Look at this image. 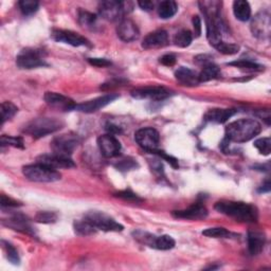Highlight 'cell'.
<instances>
[{
	"mask_svg": "<svg viewBox=\"0 0 271 271\" xmlns=\"http://www.w3.org/2000/svg\"><path fill=\"white\" fill-rule=\"evenodd\" d=\"M178 5L173 0H165L158 5V15L162 19H169L177 13Z\"/></svg>",
	"mask_w": 271,
	"mask_h": 271,
	"instance_id": "4316f807",
	"label": "cell"
},
{
	"mask_svg": "<svg viewBox=\"0 0 271 271\" xmlns=\"http://www.w3.org/2000/svg\"><path fill=\"white\" fill-rule=\"evenodd\" d=\"M64 126V122L55 118H38L24 126L23 133L33 138H41L53 134Z\"/></svg>",
	"mask_w": 271,
	"mask_h": 271,
	"instance_id": "3957f363",
	"label": "cell"
},
{
	"mask_svg": "<svg viewBox=\"0 0 271 271\" xmlns=\"http://www.w3.org/2000/svg\"><path fill=\"white\" fill-rule=\"evenodd\" d=\"M173 216L176 218H182V220H191V221H199L205 220L208 216L207 208L200 203L194 204L188 209L179 210V211H174Z\"/></svg>",
	"mask_w": 271,
	"mask_h": 271,
	"instance_id": "ac0fdd59",
	"label": "cell"
},
{
	"mask_svg": "<svg viewBox=\"0 0 271 271\" xmlns=\"http://www.w3.org/2000/svg\"><path fill=\"white\" fill-rule=\"evenodd\" d=\"M46 53L43 50L27 48L20 51L16 57V64L20 69H34L48 66L46 63Z\"/></svg>",
	"mask_w": 271,
	"mask_h": 271,
	"instance_id": "8992f818",
	"label": "cell"
},
{
	"mask_svg": "<svg viewBox=\"0 0 271 271\" xmlns=\"http://www.w3.org/2000/svg\"><path fill=\"white\" fill-rule=\"evenodd\" d=\"M168 43H169L168 32L164 30H157L146 35L142 41V47L146 50L159 49L168 46Z\"/></svg>",
	"mask_w": 271,
	"mask_h": 271,
	"instance_id": "d6986e66",
	"label": "cell"
},
{
	"mask_svg": "<svg viewBox=\"0 0 271 271\" xmlns=\"http://www.w3.org/2000/svg\"><path fill=\"white\" fill-rule=\"evenodd\" d=\"M237 113L235 109H211L207 112L206 120L209 122H214V123L223 124L225 122L228 121L232 116Z\"/></svg>",
	"mask_w": 271,
	"mask_h": 271,
	"instance_id": "603a6c76",
	"label": "cell"
},
{
	"mask_svg": "<svg viewBox=\"0 0 271 271\" xmlns=\"http://www.w3.org/2000/svg\"><path fill=\"white\" fill-rule=\"evenodd\" d=\"M262 130L261 123L255 119H241L226 127V139L230 142L244 143L250 141Z\"/></svg>",
	"mask_w": 271,
	"mask_h": 271,
	"instance_id": "7a4b0ae2",
	"label": "cell"
},
{
	"mask_svg": "<svg viewBox=\"0 0 271 271\" xmlns=\"http://www.w3.org/2000/svg\"><path fill=\"white\" fill-rule=\"evenodd\" d=\"M21 206L20 203L17 202V200L11 198V197H7L5 195H1V208L4 209V208H16V207H19Z\"/></svg>",
	"mask_w": 271,
	"mask_h": 271,
	"instance_id": "ee69618b",
	"label": "cell"
},
{
	"mask_svg": "<svg viewBox=\"0 0 271 271\" xmlns=\"http://www.w3.org/2000/svg\"><path fill=\"white\" fill-rule=\"evenodd\" d=\"M270 191V182L267 180L265 185L262 186V188L259 190L260 193H268V192Z\"/></svg>",
	"mask_w": 271,
	"mask_h": 271,
	"instance_id": "f5cc1de1",
	"label": "cell"
},
{
	"mask_svg": "<svg viewBox=\"0 0 271 271\" xmlns=\"http://www.w3.org/2000/svg\"><path fill=\"white\" fill-rule=\"evenodd\" d=\"M118 98H119L118 94H113V93L105 94V95H103V97L93 99L91 101H87V102H84L81 104H76V107L74 110H78V111L86 112V113L98 111Z\"/></svg>",
	"mask_w": 271,
	"mask_h": 271,
	"instance_id": "9a60e30c",
	"label": "cell"
},
{
	"mask_svg": "<svg viewBox=\"0 0 271 271\" xmlns=\"http://www.w3.org/2000/svg\"><path fill=\"white\" fill-rule=\"evenodd\" d=\"M255 146L258 148V151L262 154L268 156L271 152V140L270 138H261L258 139L255 142Z\"/></svg>",
	"mask_w": 271,
	"mask_h": 271,
	"instance_id": "ab89813d",
	"label": "cell"
},
{
	"mask_svg": "<svg viewBox=\"0 0 271 271\" xmlns=\"http://www.w3.org/2000/svg\"><path fill=\"white\" fill-rule=\"evenodd\" d=\"M198 5L202 10L203 14L205 15L206 19H215L221 17V10H222V1H199Z\"/></svg>",
	"mask_w": 271,
	"mask_h": 271,
	"instance_id": "7402d4cb",
	"label": "cell"
},
{
	"mask_svg": "<svg viewBox=\"0 0 271 271\" xmlns=\"http://www.w3.org/2000/svg\"><path fill=\"white\" fill-rule=\"evenodd\" d=\"M51 36L54 40L58 42H64L71 45L73 47H81V46H90L89 40L82 36L81 34L62 29H54L52 30Z\"/></svg>",
	"mask_w": 271,
	"mask_h": 271,
	"instance_id": "8fae6325",
	"label": "cell"
},
{
	"mask_svg": "<svg viewBox=\"0 0 271 271\" xmlns=\"http://www.w3.org/2000/svg\"><path fill=\"white\" fill-rule=\"evenodd\" d=\"M87 222H89L95 229L106 232H121L124 227L117 223L112 217L99 211H90L84 216Z\"/></svg>",
	"mask_w": 271,
	"mask_h": 271,
	"instance_id": "52a82bcc",
	"label": "cell"
},
{
	"mask_svg": "<svg viewBox=\"0 0 271 271\" xmlns=\"http://www.w3.org/2000/svg\"><path fill=\"white\" fill-rule=\"evenodd\" d=\"M77 18L82 27L86 29H93L95 27V23H97V16L88 11H78Z\"/></svg>",
	"mask_w": 271,
	"mask_h": 271,
	"instance_id": "83f0119b",
	"label": "cell"
},
{
	"mask_svg": "<svg viewBox=\"0 0 271 271\" xmlns=\"http://www.w3.org/2000/svg\"><path fill=\"white\" fill-rule=\"evenodd\" d=\"M117 34L121 40L125 42L135 41L140 36V31L137 27V24L128 18L122 19L118 27H117Z\"/></svg>",
	"mask_w": 271,
	"mask_h": 271,
	"instance_id": "e0dca14e",
	"label": "cell"
},
{
	"mask_svg": "<svg viewBox=\"0 0 271 271\" xmlns=\"http://www.w3.org/2000/svg\"><path fill=\"white\" fill-rule=\"evenodd\" d=\"M175 240L170 237V235H160V237H156L154 243V249L158 250H171L175 247Z\"/></svg>",
	"mask_w": 271,
	"mask_h": 271,
	"instance_id": "4dcf8cb0",
	"label": "cell"
},
{
	"mask_svg": "<svg viewBox=\"0 0 271 271\" xmlns=\"http://www.w3.org/2000/svg\"><path fill=\"white\" fill-rule=\"evenodd\" d=\"M220 76H221V69L214 63H210L204 66L203 70L198 74L200 83L212 81V80H215V78H218Z\"/></svg>",
	"mask_w": 271,
	"mask_h": 271,
	"instance_id": "484cf974",
	"label": "cell"
},
{
	"mask_svg": "<svg viewBox=\"0 0 271 271\" xmlns=\"http://www.w3.org/2000/svg\"><path fill=\"white\" fill-rule=\"evenodd\" d=\"M115 167L121 172H127V171H132V170L137 169L139 165H138L137 161L132 158H124V159L118 161L115 164Z\"/></svg>",
	"mask_w": 271,
	"mask_h": 271,
	"instance_id": "74e56055",
	"label": "cell"
},
{
	"mask_svg": "<svg viewBox=\"0 0 271 271\" xmlns=\"http://www.w3.org/2000/svg\"><path fill=\"white\" fill-rule=\"evenodd\" d=\"M1 146H13L17 148H23V140L20 137H12L2 135L0 139Z\"/></svg>",
	"mask_w": 271,
	"mask_h": 271,
	"instance_id": "d590c367",
	"label": "cell"
},
{
	"mask_svg": "<svg viewBox=\"0 0 271 271\" xmlns=\"http://www.w3.org/2000/svg\"><path fill=\"white\" fill-rule=\"evenodd\" d=\"M175 76L181 84L186 86H196L200 83L198 74L186 67L178 68L175 72Z\"/></svg>",
	"mask_w": 271,
	"mask_h": 271,
	"instance_id": "cb8c5ba5",
	"label": "cell"
},
{
	"mask_svg": "<svg viewBox=\"0 0 271 271\" xmlns=\"http://www.w3.org/2000/svg\"><path fill=\"white\" fill-rule=\"evenodd\" d=\"M216 211L241 223H256L259 217L258 209L250 204L232 200H222L214 206Z\"/></svg>",
	"mask_w": 271,
	"mask_h": 271,
	"instance_id": "6da1fadb",
	"label": "cell"
},
{
	"mask_svg": "<svg viewBox=\"0 0 271 271\" xmlns=\"http://www.w3.org/2000/svg\"><path fill=\"white\" fill-rule=\"evenodd\" d=\"M215 49L217 51H220L221 53H223V54L233 55V54H237L238 52L240 51V46L235 45V43H228V42L223 41Z\"/></svg>",
	"mask_w": 271,
	"mask_h": 271,
	"instance_id": "f35d334b",
	"label": "cell"
},
{
	"mask_svg": "<svg viewBox=\"0 0 271 271\" xmlns=\"http://www.w3.org/2000/svg\"><path fill=\"white\" fill-rule=\"evenodd\" d=\"M193 40V35L189 30H181L179 31L174 37L175 45L180 48H187L191 45Z\"/></svg>",
	"mask_w": 271,
	"mask_h": 271,
	"instance_id": "1f68e13d",
	"label": "cell"
},
{
	"mask_svg": "<svg viewBox=\"0 0 271 271\" xmlns=\"http://www.w3.org/2000/svg\"><path fill=\"white\" fill-rule=\"evenodd\" d=\"M74 231L78 235H83V237H88L97 232V229L89 223L87 222L85 218L82 221L74 222Z\"/></svg>",
	"mask_w": 271,
	"mask_h": 271,
	"instance_id": "f546056e",
	"label": "cell"
},
{
	"mask_svg": "<svg viewBox=\"0 0 271 271\" xmlns=\"http://www.w3.org/2000/svg\"><path fill=\"white\" fill-rule=\"evenodd\" d=\"M251 32L253 36L259 39H268L271 33V18L270 14L266 11L258 13L251 21Z\"/></svg>",
	"mask_w": 271,
	"mask_h": 271,
	"instance_id": "30bf717a",
	"label": "cell"
},
{
	"mask_svg": "<svg viewBox=\"0 0 271 271\" xmlns=\"http://www.w3.org/2000/svg\"><path fill=\"white\" fill-rule=\"evenodd\" d=\"M192 22H193L195 36L199 37L200 34H202V20H200L199 16H194L193 19H192Z\"/></svg>",
	"mask_w": 271,
	"mask_h": 271,
	"instance_id": "c3c4849f",
	"label": "cell"
},
{
	"mask_svg": "<svg viewBox=\"0 0 271 271\" xmlns=\"http://www.w3.org/2000/svg\"><path fill=\"white\" fill-rule=\"evenodd\" d=\"M230 66H234L241 70H245V71H263L264 70V66H262L260 64H257L255 62H252V60H247V59H241V60H237V62H232L229 63Z\"/></svg>",
	"mask_w": 271,
	"mask_h": 271,
	"instance_id": "f1b7e54d",
	"label": "cell"
},
{
	"mask_svg": "<svg viewBox=\"0 0 271 271\" xmlns=\"http://www.w3.org/2000/svg\"><path fill=\"white\" fill-rule=\"evenodd\" d=\"M138 4L142 8V10H145V11H151L155 7V2L153 1H139Z\"/></svg>",
	"mask_w": 271,
	"mask_h": 271,
	"instance_id": "f907efd6",
	"label": "cell"
},
{
	"mask_svg": "<svg viewBox=\"0 0 271 271\" xmlns=\"http://www.w3.org/2000/svg\"><path fill=\"white\" fill-rule=\"evenodd\" d=\"M160 63L167 67H172L176 64V56L174 54H165L160 57Z\"/></svg>",
	"mask_w": 271,
	"mask_h": 271,
	"instance_id": "7dc6e473",
	"label": "cell"
},
{
	"mask_svg": "<svg viewBox=\"0 0 271 271\" xmlns=\"http://www.w3.org/2000/svg\"><path fill=\"white\" fill-rule=\"evenodd\" d=\"M18 111L16 105L11 102H3L1 104V125H3L6 121L11 120Z\"/></svg>",
	"mask_w": 271,
	"mask_h": 271,
	"instance_id": "d6a6232c",
	"label": "cell"
},
{
	"mask_svg": "<svg viewBox=\"0 0 271 271\" xmlns=\"http://www.w3.org/2000/svg\"><path fill=\"white\" fill-rule=\"evenodd\" d=\"M98 146L102 155L106 158H113L119 156L121 152V143L119 140L110 134L102 135L98 138Z\"/></svg>",
	"mask_w": 271,
	"mask_h": 271,
	"instance_id": "5bb4252c",
	"label": "cell"
},
{
	"mask_svg": "<svg viewBox=\"0 0 271 271\" xmlns=\"http://www.w3.org/2000/svg\"><path fill=\"white\" fill-rule=\"evenodd\" d=\"M248 250L251 256H259L263 251L266 243L265 234L261 231L251 230L248 232Z\"/></svg>",
	"mask_w": 271,
	"mask_h": 271,
	"instance_id": "44dd1931",
	"label": "cell"
},
{
	"mask_svg": "<svg viewBox=\"0 0 271 271\" xmlns=\"http://www.w3.org/2000/svg\"><path fill=\"white\" fill-rule=\"evenodd\" d=\"M122 84V81L121 80H111L107 83H105L101 86V90H109V89H112V88H116V87H119L120 85Z\"/></svg>",
	"mask_w": 271,
	"mask_h": 271,
	"instance_id": "681fc988",
	"label": "cell"
},
{
	"mask_svg": "<svg viewBox=\"0 0 271 271\" xmlns=\"http://www.w3.org/2000/svg\"><path fill=\"white\" fill-rule=\"evenodd\" d=\"M170 95L171 92L167 88L160 86L144 87V88H137L132 91V97L139 100L148 99L152 101H163L168 99Z\"/></svg>",
	"mask_w": 271,
	"mask_h": 271,
	"instance_id": "7c38bea8",
	"label": "cell"
},
{
	"mask_svg": "<svg viewBox=\"0 0 271 271\" xmlns=\"http://www.w3.org/2000/svg\"><path fill=\"white\" fill-rule=\"evenodd\" d=\"M78 143H80V139H78L77 135L72 133L63 134L52 140L51 148L53 151V154L70 157L77 147Z\"/></svg>",
	"mask_w": 271,
	"mask_h": 271,
	"instance_id": "ba28073f",
	"label": "cell"
},
{
	"mask_svg": "<svg viewBox=\"0 0 271 271\" xmlns=\"http://www.w3.org/2000/svg\"><path fill=\"white\" fill-rule=\"evenodd\" d=\"M113 195L118 198L126 200V202H132V203H141L142 202L141 198H140L137 194H135L134 192L129 191V190L117 192V193H115Z\"/></svg>",
	"mask_w": 271,
	"mask_h": 271,
	"instance_id": "b9f144b4",
	"label": "cell"
},
{
	"mask_svg": "<svg viewBox=\"0 0 271 271\" xmlns=\"http://www.w3.org/2000/svg\"><path fill=\"white\" fill-rule=\"evenodd\" d=\"M106 130L110 134V135H115V134H121L122 130L120 127H118L117 125L113 124H107L106 125Z\"/></svg>",
	"mask_w": 271,
	"mask_h": 271,
	"instance_id": "816d5d0a",
	"label": "cell"
},
{
	"mask_svg": "<svg viewBox=\"0 0 271 271\" xmlns=\"http://www.w3.org/2000/svg\"><path fill=\"white\" fill-rule=\"evenodd\" d=\"M133 3L129 1L120 2L115 0H107L99 3V13L104 19L108 21H118L122 20L125 14L133 11Z\"/></svg>",
	"mask_w": 271,
	"mask_h": 271,
	"instance_id": "5b68a950",
	"label": "cell"
},
{
	"mask_svg": "<svg viewBox=\"0 0 271 271\" xmlns=\"http://www.w3.org/2000/svg\"><path fill=\"white\" fill-rule=\"evenodd\" d=\"M233 13L241 21H247L251 17V7L246 0H237L233 2Z\"/></svg>",
	"mask_w": 271,
	"mask_h": 271,
	"instance_id": "d4e9b609",
	"label": "cell"
},
{
	"mask_svg": "<svg viewBox=\"0 0 271 271\" xmlns=\"http://www.w3.org/2000/svg\"><path fill=\"white\" fill-rule=\"evenodd\" d=\"M2 246H3V249L6 253V259L8 260V262H11L13 265H19V263H20L19 255L13 245L2 241Z\"/></svg>",
	"mask_w": 271,
	"mask_h": 271,
	"instance_id": "836d02e7",
	"label": "cell"
},
{
	"mask_svg": "<svg viewBox=\"0 0 271 271\" xmlns=\"http://www.w3.org/2000/svg\"><path fill=\"white\" fill-rule=\"evenodd\" d=\"M57 220V215L54 212H48L42 211L38 212L35 216V221L41 224H53Z\"/></svg>",
	"mask_w": 271,
	"mask_h": 271,
	"instance_id": "60d3db41",
	"label": "cell"
},
{
	"mask_svg": "<svg viewBox=\"0 0 271 271\" xmlns=\"http://www.w3.org/2000/svg\"><path fill=\"white\" fill-rule=\"evenodd\" d=\"M39 3L34 0H22L19 1L20 11L23 15H32L38 10Z\"/></svg>",
	"mask_w": 271,
	"mask_h": 271,
	"instance_id": "e575fe53",
	"label": "cell"
},
{
	"mask_svg": "<svg viewBox=\"0 0 271 271\" xmlns=\"http://www.w3.org/2000/svg\"><path fill=\"white\" fill-rule=\"evenodd\" d=\"M212 59H213V57H211L208 54H202V55H198V56L194 57V62L197 65L204 67V66H206V65H208L210 63H213Z\"/></svg>",
	"mask_w": 271,
	"mask_h": 271,
	"instance_id": "f6af8a7d",
	"label": "cell"
},
{
	"mask_svg": "<svg viewBox=\"0 0 271 271\" xmlns=\"http://www.w3.org/2000/svg\"><path fill=\"white\" fill-rule=\"evenodd\" d=\"M43 99H45L46 103L50 105L51 107H54L63 111L74 110L76 107V104L73 100L57 92H46Z\"/></svg>",
	"mask_w": 271,
	"mask_h": 271,
	"instance_id": "2e32d148",
	"label": "cell"
},
{
	"mask_svg": "<svg viewBox=\"0 0 271 271\" xmlns=\"http://www.w3.org/2000/svg\"><path fill=\"white\" fill-rule=\"evenodd\" d=\"M36 161L37 163L46 165V167L51 168L53 170L70 169V168L75 167L74 162L72 161L71 158H70V157H64V156H59L56 154L40 155L37 157Z\"/></svg>",
	"mask_w": 271,
	"mask_h": 271,
	"instance_id": "4fadbf2b",
	"label": "cell"
},
{
	"mask_svg": "<svg viewBox=\"0 0 271 271\" xmlns=\"http://www.w3.org/2000/svg\"><path fill=\"white\" fill-rule=\"evenodd\" d=\"M203 234L208 238L213 239H227L231 235V233L225 228H209L203 231Z\"/></svg>",
	"mask_w": 271,
	"mask_h": 271,
	"instance_id": "8d00e7d4",
	"label": "cell"
},
{
	"mask_svg": "<svg viewBox=\"0 0 271 271\" xmlns=\"http://www.w3.org/2000/svg\"><path fill=\"white\" fill-rule=\"evenodd\" d=\"M152 154H156L157 156H159L160 158H162V159H164V160H167V161L172 165V167H173L174 169H177V168H178V165H179V164H178V160H177L176 158H174V157L169 156V155L165 154L164 152L159 151V150L154 151Z\"/></svg>",
	"mask_w": 271,
	"mask_h": 271,
	"instance_id": "7bdbcfd3",
	"label": "cell"
},
{
	"mask_svg": "<svg viewBox=\"0 0 271 271\" xmlns=\"http://www.w3.org/2000/svg\"><path fill=\"white\" fill-rule=\"evenodd\" d=\"M2 224L10 227L13 230L34 235V229L32 228L30 221L22 214H14L11 217H8L7 220H3Z\"/></svg>",
	"mask_w": 271,
	"mask_h": 271,
	"instance_id": "ffe728a7",
	"label": "cell"
},
{
	"mask_svg": "<svg viewBox=\"0 0 271 271\" xmlns=\"http://www.w3.org/2000/svg\"><path fill=\"white\" fill-rule=\"evenodd\" d=\"M88 63L95 67H107L111 65V63L106 58H88Z\"/></svg>",
	"mask_w": 271,
	"mask_h": 271,
	"instance_id": "bcb514c9",
	"label": "cell"
},
{
	"mask_svg": "<svg viewBox=\"0 0 271 271\" xmlns=\"http://www.w3.org/2000/svg\"><path fill=\"white\" fill-rule=\"evenodd\" d=\"M23 176L34 182H55L60 180V175L56 170L40 163L29 164L22 168Z\"/></svg>",
	"mask_w": 271,
	"mask_h": 271,
	"instance_id": "277c9868",
	"label": "cell"
},
{
	"mask_svg": "<svg viewBox=\"0 0 271 271\" xmlns=\"http://www.w3.org/2000/svg\"><path fill=\"white\" fill-rule=\"evenodd\" d=\"M135 139L139 146L142 147L146 152L153 153L154 151L158 150L160 137L159 133L153 127H145L137 130Z\"/></svg>",
	"mask_w": 271,
	"mask_h": 271,
	"instance_id": "9c48e42d",
	"label": "cell"
}]
</instances>
